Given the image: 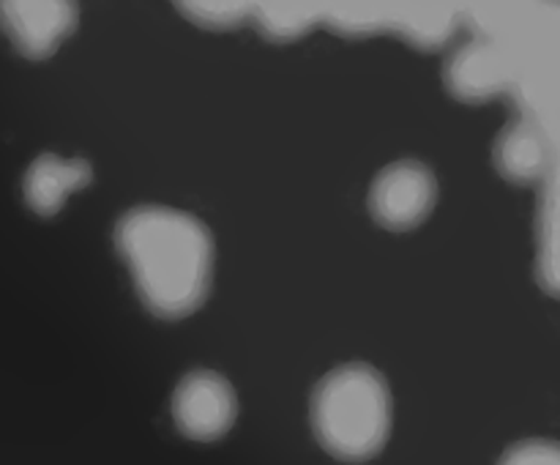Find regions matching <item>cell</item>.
I'll return each mask as SVG.
<instances>
[{
  "instance_id": "obj_1",
  "label": "cell",
  "mask_w": 560,
  "mask_h": 465,
  "mask_svg": "<svg viewBox=\"0 0 560 465\" xmlns=\"http://www.w3.org/2000/svg\"><path fill=\"white\" fill-rule=\"evenodd\" d=\"M115 246L142 304L156 317L178 321L206 301L213 239L197 217L167 206H137L115 224Z\"/></svg>"
},
{
  "instance_id": "obj_2",
  "label": "cell",
  "mask_w": 560,
  "mask_h": 465,
  "mask_svg": "<svg viewBox=\"0 0 560 465\" xmlns=\"http://www.w3.org/2000/svg\"><path fill=\"white\" fill-rule=\"evenodd\" d=\"M312 430L328 454L364 463L392 435V392L372 364H342L328 372L312 394Z\"/></svg>"
},
{
  "instance_id": "obj_3",
  "label": "cell",
  "mask_w": 560,
  "mask_h": 465,
  "mask_svg": "<svg viewBox=\"0 0 560 465\" xmlns=\"http://www.w3.org/2000/svg\"><path fill=\"white\" fill-rule=\"evenodd\" d=\"M438 200V181L427 164L402 159L377 173L370 189V211L388 230H410L424 222Z\"/></svg>"
},
{
  "instance_id": "obj_4",
  "label": "cell",
  "mask_w": 560,
  "mask_h": 465,
  "mask_svg": "<svg viewBox=\"0 0 560 465\" xmlns=\"http://www.w3.org/2000/svg\"><path fill=\"white\" fill-rule=\"evenodd\" d=\"M173 421L191 441H217L235 425L238 399L224 375L213 370H191L173 392Z\"/></svg>"
},
{
  "instance_id": "obj_5",
  "label": "cell",
  "mask_w": 560,
  "mask_h": 465,
  "mask_svg": "<svg viewBox=\"0 0 560 465\" xmlns=\"http://www.w3.org/2000/svg\"><path fill=\"white\" fill-rule=\"evenodd\" d=\"M77 11L63 0H5L0 27L25 58H49L74 31Z\"/></svg>"
},
{
  "instance_id": "obj_6",
  "label": "cell",
  "mask_w": 560,
  "mask_h": 465,
  "mask_svg": "<svg viewBox=\"0 0 560 465\" xmlns=\"http://www.w3.org/2000/svg\"><path fill=\"white\" fill-rule=\"evenodd\" d=\"M443 80L459 102H487L509 85V63L492 42H470L448 58Z\"/></svg>"
},
{
  "instance_id": "obj_7",
  "label": "cell",
  "mask_w": 560,
  "mask_h": 465,
  "mask_svg": "<svg viewBox=\"0 0 560 465\" xmlns=\"http://www.w3.org/2000/svg\"><path fill=\"white\" fill-rule=\"evenodd\" d=\"M93 181V167L88 159H60L55 153H42L27 167L22 191L25 202L42 217H52L63 208L66 197L77 189H85Z\"/></svg>"
},
{
  "instance_id": "obj_8",
  "label": "cell",
  "mask_w": 560,
  "mask_h": 465,
  "mask_svg": "<svg viewBox=\"0 0 560 465\" xmlns=\"http://www.w3.org/2000/svg\"><path fill=\"white\" fill-rule=\"evenodd\" d=\"M492 159L512 184H536L550 170V142L534 120H514L498 135Z\"/></svg>"
},
{
  "instance_id": "obj_9",
  "label": "cell",
  "mask_w": 560,
  "mask_h": 465,
  "mask_svg": "<svg viewBox=\"0 0 560 465\" xmlns=\"http://www.w3.org/2000/svg\"><path fill=\"white\" fill-rule=\"evenodd\" d=\"M315 20V14H306V5H255V22L271 42H288V38L304 36Z\"/></svg>"
},
{
  "instance_id": "obj_10",
  "label": "cell",
  "mask_w": 560,
  "mask_h": 465,
  "mask_svg": "<svg viewBox=\"0 0 560 465\" xmlns=\"http://www.w3.org/2000/svg\"><path fill=\"white\" fill-rule=\"evenodd\" d=\"M498 465H560V449L547 438H528L509 446Z\"/></svg>"
},
{
  "instance_id": "obj_11",
  "label": "cell",
  "mask_w": 560,
  "mask_h": 465,
  "mask_svg": "<svg viewBox=\"0 0 560 465\" xmlns=\"http://www.w3.org/2000/svg\"><path fill=\"white\" fill-rule=\"evenodd\" d=\"M186 16L206 27H228L244 20L246 5L241 3H180Z\"/></svg>"
}]
</instances>
